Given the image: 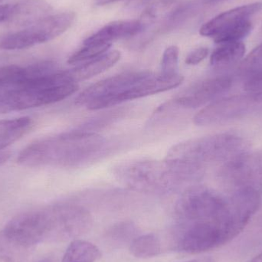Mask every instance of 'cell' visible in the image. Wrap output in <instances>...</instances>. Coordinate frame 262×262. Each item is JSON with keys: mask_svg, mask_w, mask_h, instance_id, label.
<instances>
[{"mask_svg": "<svg viewBox=\"0 0 262 262\" xmlns=\"http://www.w3.org/2000/svg\"><path fill=\"white\" fill-rule=\"evenodd\" d=\"M106 149L107 140L98 134L74 131L29 145L20 152L17 163L28 167L80 166L96 160Z\"/></svg>", "mask_w": 262, "mask_h": 262, "instance_id": "1", "label": "cell"}, {"mask_svg": "<svg viewBox=\"0 0 262 262\" xmlns=\"http://www.w3.org/2000/svg\"><path fill=\"white\" fill-rule=\"evenodd\" d=\"M203 167L166 159L132 160L115 168V175L123 184L134 190L167 192L201 178Z\"/></svg>", "mask_w": 262, "mask_h": 262, "instance_id": "2", "label": "cell"}, {"mask_svg": "<svg viewBox=\"0 0 262 262\" xmlns=\"http://www.w3.org/2000/svg\"><path fill=\"white\" fill-rule=\"evenodd\" d=\"M78 89L68 71L57 70L30 78L18 87L0 92V115L54 104L69 98Z\"/></svg>", "mask_w": 262, "mask_h": 262, "instance_id": "3", "label": "cell"}, {"mask_svg": "<svg viewBox=\"0 0 262 262\" xmlns=\"http://www.w3.org/2000/svg\"><path fill=\"white\" fill-rule=\"evenodd\" d=\"M248 148L249 143L243 136L221 133L178 143L169 149L166 159L203 167L206 163H227L247 152Z\"/></svg>", "mask_w": 262, "mask_h": 262, "instance_id": "4", "label": "cell"}, {"mask_svg": "<svg viewBox=\"0 0 262 262\" xmlns=\"http://www.w3.org/2000/svg\"><path fill=\"white\" fill-rule=\"evenodd\" d=\"M75 19L74 12L49 15L20 31L1 35L0 50H23L52 41L66 32Z\"/></svg>", "mask_w": 262, "mask_h": 262, "instance_id": "5", "label": "cell"}, {"mask_svg": "<svg viewBox=\"0 0 262 262\" xmlns=\"http://www.w3.org/2000/svg\"><path fill=\"white\" fill-rule=\"evenodd\" d=\"M262 110V92L220 98L203 107L194 117L200 126L215 125L240 119Z\"/></svg>", "mask_w": 262, "mask_h": 262, "instance_id": "6", "label": "cell"}, {"mask_svg": "<svg viewBox=\"0 0 262 262\" xmlns=\"http://www.w3.org/2000/svg\"><path fill=\"white\" fill-rule=\"evenodd\" d=\"M143 72H124L101 80L83 91L76 98L77 104L85 106L92 111L117 105L127 86L140 78Z\"/></svg>", "mask_w": 262, "mask_h": 262, "instance_id": "7", "label": "cell"}, {"mask_svg": "<svg viewBox=\"0 0 262 262\" xmlns=\"http://www.w3.org/2000/svg\"><path fill=\"white\" fill-rule=\"evenodd\" d=\"M222 181L233 190L252 188L262 190V154L248 152L224 163L221 171Z\"/></svg>", "mask_w": 262, "mask_h": 262, "instance_id": "8", "label": "cell"}, {"mask_svg": "<svg viewBox=\"0 0 262 262\" xmlns=\"http://www.w3.org/2000/svg\"><path fill=\"white\" fill-rule=\"evenodd\" d=\"M234 83V77L224 75L203 80L191 86L168 103L172 107L195 108L210 104L227 93Z\"/></svg>", "mask_w": 262, "mask_h": 262, "instance_id": "9", "label": "cell"}, {"mask_svg": "<svg viewBox=\"0 0 262 262\" xmlns=\"http://www.w3.org/2000/svg\"><path fill=\"white\" fill-rule=\"evenodd\" d=\"M50 233L49 214L28 212L12 219L3 230L4 236L9 241L21 246L36 244Z\"/></svg>", "mask_w": 262, "mask_h": 262, "instance_id": "10", "label": "cell"}, {"mask_svg": "<svg viewBox=\"0 0 262 262\" xmlns=\"http://www.w3.org/2000/svg\"><path fill=\"white\" fill-rule=\"evenodd\" d=\"M50 232H55L63 238L81 236L88 233L92 226L89 211L81 206L69 205L61 206L49 214Z\"/></svg>", "mask_w": 262, "mask_h": 262, "instance_id": "11", "label": "cell"}, {"mask_svg": "<svg viewBox=\"0 0 262 262\" xmlns=\"http://www.w3.org/2000/svg\"><path fill=\"white\" fill-rule=\"evenodd\" d=\"M261 9V3H254L226 11L203 25L200 28V35L215 38L223 31L238 23L250 20V18L259 12Z\"/></svg>", "mask_w": 262, "mask_h": 262, "instance_id": "12", "label": "cell"}, {"mask_svg": "<svg viewBox=\"0 0 262 262\" xmlns=\"http://www.w3.org/2000/svg\"><path fill=\"white\" fill-rule=\"evenodd\" d=\"M57 70L52 61H41L31 66H11L0 67V92L18 87L30 78H38Z\"/></svg>", "mask_w": 262, "mask_h": 262, "instance_id": "13", "label": "cell"}, {"mask_svg": "<svg viewBox=\"0 0 262 262\" xmlns=\"http://www.w3.org/2000/svg\"><path fill=\"white\" fill-rule=\"evenodd\" d=\"M52 8L46 0H21L11 5L6 23L26 28L50 15Z\"/></svg>", "mask_w": 262, "mask_h": 262, "instance_id": "14", "label": "cell"}, {"mask_svg": "<svg viewBox=\"0 0 262 262\" xmlns=\"http://www.w3.org/2000/svg\"><path fill=\"white\" fill-rule=\"evenodd\" d=\"M144 25L140 19L112 21L84 40L83 45L112 43L115 40L130 38L141 33Z\"/></svg>", "mask_w": 262, "mask_h": 262, "instance_id": "15", "label": "cell"}, {"mask_svg": "<svg viewBox=\"0 0 262 262\" xmlns=\"http://www.w3.org/2000/svg\"><path fill=\"white\" fill-rule=\"evenodd\" d=\"M121 58L119 51L107 52L90 61L78 64L76 67L68 71L71 78L75 83L89 79L113 67Z\"/></svg>", "mask_w": 262, "mask_h": 262, "instance_id": "16", "label": "cell"}, {"mask_svg": "<svg viewBox=\"0 0 262 262\" xmlns=\"http://www.w3.org/2000/svg\"><path fill=\"white\" fill-rule=\"evenodd\" d=\"M246 54V46L242 41L226 43L213 51L210 64L216 69H224L239 62Z\"/></svg>", "mask_w": 262, "mask_h": 262, "instance_id": "17", "label": "cell"}, {"mask_svg": "<svg viewBox=\"0 0 262 262\" xmlns=\"http://www.w3.org/2000/svg\"><path fill=\"white\" fill-rule=\"evenodd\" d=\"M101 258L98 248L89 242L75 239L64 252L62 262H95Z\"/></svg>", "mask_w": 262, "mask_h": 262, "instance_id": "18", "label": "cell"}, {"mask_svg": "<svg viewBox=\"0 0 262 262\" xmlns=\"http://www.w3.org/2000/svg\"><path fill=\"white\" fill-rule=\"evenodd\" d=\"M183 3L182 0H156L146 8L140 20L145 28L147 27L149 23L152 24L163 19L165 23Z\"/></svg>", "mask_w": 262, "mask_h": 262, "instance_id": "19", "label": "cell"}, {"mask_svg": "<svg viewBox=\"0 0 262 262\" xmlns=\"http://www.w3.org/2000/svg\"><path fill=\"white\" fill-rule=\"evenodd\" d=\"M129 250L136 258H154L161 253V241L154 233L140 235L131 242Z\"/></svg>", "mask_w": 262, "mask_h": 262, "instance_id": "20", "label": "cell"}, {"mask_svg": "<svg viewBox=\"0 0 262 262\" xmlns=\"http://www.w3.org/2000/svg\"><path fill=\"white\" fill-rule=\"evenodd\" d=\"M112 43H96L84 45L82 48L69 58L70 64H79L90 61L103 54L106 53L112 47Z\"/></svg>", "mask_w": 262, "mask_h": 262, "instance_id": "21", "label": "cell"}, {"mask_svg": "<svg viewBox=\"0 0 262 262\" xmlns=\"http://www.w3.org/2000/svg\"><path fill=\"white\" fill-rule=\"evenodd\" d=\"M252 28L253 26L251 20L243 21L219 34L213 38L214 41L220 45L241 41L251 33Z\"/></svg>", "mask_w": 262, "mask_h": 262, "instance_id": "22", "label": "cell"}, {"mask_svg": "<svg viewBox=\"0 0 262 262\" xmlns=\"http://www.w3.org/2000/svg\"><path fill=\"white\" fill-rule=\"evenodd\" d=\"M180 50L177 46L166 48L162 57L160 75L164 76H175L179 75L178 64Z\"/></svg>", "mask_w": 262, "mask_h": 262, "instance_id": "23", "label": "cell"}, {"mask_svg": "<svg viewBox=\"0 0 262 262\" xmlns=\"http://www.w3.org/2000/svg\"><path fill=\"white\" fill-rule=\"evenodd\" d=\"M137 228L130 222L118 223L112 228L109 231L107 235L109 238L116 243H127L131 242L136 238Z\"/></svg>", "mask_w": 262, "mask_h": 262, "instance_id": "24", "label": "cell"}, {"mask_svg": "<svg viewBox=\"0 0 262 262\" xmlns=\"http://www.w3.org/2000/svg\"><path fill=\"white\" fill-rule=\"evenodd\" d=\"M262 69V43L257 46L247 55L240 64L238 73L242 76L247 77L250 74Z\"/></svg>", "mask_w": 262, "mask_h": 262, "instance_id": "25", "label": "cell"}, {"mask_svg": "<svg viewBox=\"0 0 262 262\" xmlns=\"http://www.w3.org/2000/svg\"><path fill=\"white\" fill-rule=\"evenodd\" d=\"M32 121L30 118H15V119L3 120L0 121V134L19 129L28 128L32 126Z\"/></svg>", "mask_w": 262, "mask_h": 262, "instance_id": "26", "label": "cell"}, {"mask_svg": "<svg viewBox=\"0 0 262 262\" xmlns=\"http://www.w3.org/2000/svg\"><path fill=\"white\" fill-rule=\"evenodd\" d=\"M244 89L248 93L262 92V69L245 78Z\"/></svg>", "mask_w": 262, "mask_h": 262, "instance_id": "27", "label": "cell"}, {"mask_svg": "<svg viewBox=\"0 0 262 262\" xmlns=\"http://www.w3.org/2000/svg\"><path fill=\"white\" fill-rule=\"evenodd\" d=\"M29 130H30V127L12 130L10 132L0 134V151H3V149H6L8 146L12 145V143L19 140Z\"/></svg>", "mask_w": 262, "mask_h": 262, "instance_id": "28", "label": "cell"}, {"mask_svg": "<svg viewBox=\"0 0 262 262\" xmlns=\"http://www.w3.org/2000/svg\"><path fill=\"white\" fill-rule=\"evenodd\" d=\"M209 55V49L200 47L192 50L186 58V63L189 66H196L203 61Z\"/></svg>", "mask_w": 262, "mask_h": 262, "instance_id": "29", "label": "cell"}, {"mask_svg": "<svg viewBox=\"0 0 262 262\" xmlns=\"http://www.w3.org/2000/svg\"><path fill=\"white\" fill-rule=\"evenodd\" d=\"M11 5H2L0 6V23H6Z\"/></svg>", "mask_w": 262, "mask_h": 262, "instance_id": "30", "label": "cell"}, {"mask_svg": "<svg viewBox=\"0 0 262 262\" xmlns=\"http://www.w3.org/2000/svg\"><path fill=\"white\" fill-rule=\"evenodd\" d=\"M149 2V0H129L127 6V7L130 8L131 9H138V8L144 6Z\"/></svg>", "mask_w": 262, "mask_h": 262, "instance_id": "31", "label": "cell"}, {"mask_svg": "<svg viewBox=\"0 0 262 262\" xmlns=\"http://www.w3.org/2000/svg\"><path fill=\"white\" fill-rule=\"evenodd\" d=\"M10 157L11 152L9 151H0V166L6 163Z\"/></svg>", "mask_w": 262, "mask_h": 262, "instance_id": "32", "label": "cell"}, {"mask_svg": "<svg viewBox=\"0 0 262 262\" xmlns=\"http://www.w3.org/2000/svg\"><path fill=\"white\" fill-rule=\"evenodd\" d=\"M185 262H216L212 257H203V258H195Z\"/></svg>", "mask_w": 262, "mask_h": 262, "instance_id": "33", "label": "cell"}, {"mask_svg": "<svg viewBox=\"0 0 262 262\" xmlns=\"http://www.w3.org/2000/svg\"><path fill=\"white\" fill-rule=\"evenodd\" d=\"M120 0H96V5L98 6H105V5L111 4V3H116Z\"/></svg>", "mask_w": 262, "mask_h": 262, "instance_id": "34", "label": "cell"}, {"mask_svg": "<svg viewBox=\"0 0 262 262\" xmlns=\"http://www.w3.org/2000/svg\"><path fill=\"white\" fill-rule=\"evenodd\" d=\"M246 262H262V252Z\"/></svg>", "mask_w": 262, "mask_h": 262, "instance_id": "35", "label": "cell"}, {"mask_svg": "<svg viewBox=\"0 0 262 262\" xmlns=\"http://www.w3.org/2000/svg\"><path fill=\"white\" fill-rule=\"evenodd\" d=\"M0 1H1V0H0Z\"/></svg>", "mask_w": 262, "mask_h": 262, "instance_id": "36", "label": "cell"}]
</instances>
